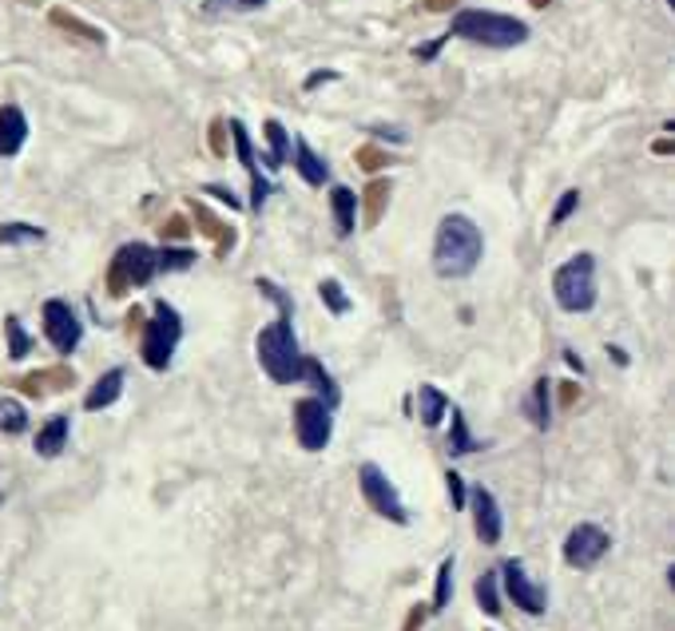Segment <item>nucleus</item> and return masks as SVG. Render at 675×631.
Returning <instances> with one entry per match:
<instances>
[{
    "instance_id": "1",
    "label": "nucleus",
    "mask_w": 675,
    "mask_h": 631,
    "mask_svg": "<svg viewBox=\"0 0 675 631\" xmlns=\"http://www.w3.org/2000/svg\"><path fill=\"white\" fill-rule=\"evenodd\" d=\"M485 254V235L469 215H445L433 235V270L442 278H469Z\"/></svg>"
},
{
    "instance_id": "2",
    "label": "nucleus",
    "mask_w": 675,
    "mask_h": 631,
    "mask_svg": "<svg viewBox=\"0 0 675 631\" xmlns=\"http://www.w3.org/2000/svg\"><path fill=\"white\" fill-rule=\"evenodd\" d=\"M294 314H279V318L263 326L255 338V357L258 366L267 369V378L275 386H294L303 381V350H298V338H294Z\"/></svg>"
},
{
    "instance_id": "3",
    "label": "nucleus",
    "mask_w": 675,
    "mask_h": 631,
    "mask_svg": "<svg viewBox=\"0 0 675 631\" xmlns=\"http://www.w3.org/2000/svg\"><path fill=\"white\" fill-rule=\"evenodd\" d=\"M449 36L481 48H517L528 40V24L493 9H461L449 21Z\"/></svg>"
},
{
    "instance_id": "4",
    "label": "nucleus",
    "mask_w": 675,
    "mask_h": 631,
    "mask_svg": "<svg viewBox=\"0 0 675 631\" xmlns=\"http://www.w3.org/2000/svg\"><path fill=\"white\" fill-rule=\"evenodd\" d=\"M552 299L564 314H588L600 299L596 290V258L593 254H572L569 263L552 275Z\"/></svg>"
},
{
    "instance_id": "5",
    "label": "nucleus",
    "mask_w": 675,
    "mask_h": 631,
    "mask_svg": "<svg viewBox=\"0 0 675 631\" xmlns=\"http://www.w3.org/2000/svg\"><path fill=\"white\" fill-rule=\"evenodd\" d=\"M179 342H183V318H179V311H175L171 302L160 299L152 306V321L143 326V342H140L143 366L155 369V374H164V369L171 366Z\"/></svg>"
},
{
    "instance_id": "6",
    "label": "nucleus",
    "mask_w": 675,
    "mask_h": 631,
    "mask_svg": "<svg viewBox=\"0 0 675 631\" xmlns=\"http://www.w3.org/2000/svg\"><path fill=\"white\" fill-rule=\"evenodd\" d=\"M160 275L155 270V251L148 242H128V247H119L116 258H112V270H107V290L112 294H128L136 287H148L152 278Z\"/></svg>"
},
{
    "instance_id": "7",
    "label": "nucleus",
    "mask_w": 675,
    "mask_h": 631,
    "mask_svg": "<svg viewBox=\"0 0 675 631\" xmlns=\"http://www.w3.org/2000/svg\"><path fill=\"white\" fill-rule=\"evenodd\" d=\"M358 489H361V496H366V505H370L378 517L394 520V525H409L406 501H402V493H397V484L385 477L382 465L366 460V465L358 469Z\"/></svg>"
},
{
    "instance_id": "8",
    "label": "nucleus",
    "mask_w": 675,
    "mask_h": 631,
    "mask_svg": "<svg viewBox=\"0 0 675 631\" xmlns=\"http://www.w3.org/2000/svg\"><path fill=\"white\" fill-rule=\"evenodd\" d=\"M294 437L306 453H322L334 437V409L322 397H303L294 405Z\"/></svg>"
},
{
    "instance_id": "9",
    "label": "nucleus",
    "mask_w": 675,
    "mask_h": 631,
    "mask_svg": "<svg viewBox=\"0 0 675 631\" xmlns=\"http://www.w3.org/2000/svg\"><path fill=\"white\" fill-rule=\"evenodd\" d=\"M608 548H612V537L600 525L584 520V525H576L564 537V564L576 568V572H588V568H596V564L604 560Z\"/></svg>"
},
{
    "instance_id": "10",
    "label": "nucleus",
    "mask_w": 675,
    "mask_h": 631,
    "mask_svg": "<svg viewBox=\"0 0 675 631\" xmlns=\"http://www.w3.org/2000/svg\"><path fill=\"white\" fill-rule=\"evenodd\" d=\"M497 580L505 584V596H509L512 604L524 611V616H545V611H548L545 584H536L533 576L524 572L521 560H505L501 568H497Z\"/></svg>"
},
{
    "instance_id": "11",
    "label": "nucleus",
    "mask_w": 675,
    "mask_h": 631,
    "mask_svg": "<svg viewBox=\"0 0 675 631\" xmlns=\"http://www.w3.org/2000/svg\"><path fill=\"white\" fill-rule=\"evenodd\" d=\"M44 338L52 342V350H56L60 357H68L80 350L84 342V326L80 318H76V311H72L64 299H48L44 302Z\"/></svg>"
},
{
    "instance_id": "12",
    "label": "nucleus",
    "mask_w": 675,
    "mask_h": 631,
    "mask_svg": "<svg viewBox=\"0 0 675 631\" xmlns=\"http://www.w3.org/2000/svg\"><path fill=\"white\" fill-rule=\"evenodd\" d=\"M466 505L473 508V528H477V540L481 544H501L505 537V517H501V505H497V496L485 489V484H473L466 493Z\"/></svg>"
},
{
    "instance_id": "13",
    "label": "nucleus",
    "mask_w": 675,
    "mask_h": 631,
    "mask_svg": "<svg viewBox=\"0 0 675 631\" xmlns=\"http://www.w3.org/2000/svg\"><path fill=\"white\" fill-rule=\"evenodd\" d=\"M227 127H231V136H234V155H239V163H243V172L251 175V211H263L267 195H275V184H270L267 175L258 172L255 143H251V136H246L243 119H231Z\"/></svg>"
},
{
    "instance_id": "14",
    "label": "nucleus",
    "mask_w": 675,
    "mask_h": 631,
    "mask_svg": "<svg viewBox=\"0 0 675 631\" xmlns=\"http://www.w3.org/2000/svg\"><path fill=\"white\" fill-rule=\"evenodd\" d=\"M358 211H361V199L354 195V187H330V215H334V230L338 239H349L354 230H358Z\"/></svg>"
},
{
    "instance_id": "15",
    "label": "nucleus",
    "mask_w": 675,
    "mask_h": 631,
    "mask_svg": "<svg viewBox=\"0 0 675 631\" xmlns=\"http://www.w3.org/2000/svg\"><path fill=\"white\" fill-rule=\"evenodd\" d=\"M28 143V119L16 104L0 108V160L21 155V148Z\"/></svg>"
},
{
    "instance_id": "16",
    "label": "nucleus",
    "mask_w": 675,
    "mask_h": 631,
    "mask_svg": "<svg viewBox=\"0 0 675 631\" xmlns=\"http://www.w3.org/2000/svg\"><path fill=\"white\" fill-rule=\"evenodd\" d=\"M124 381H128V374H124L119 366L107 369L104 378H100L92 390H88V397H84V409H88V414H100V409H107V405H116L119 393H124Z\"/></svg>"
},
{
    "instance_id": "17",
    "label": "nucleus",
    "mask_w": 675,
    "mask_h": 631,
    "mask_svg": "<svg viewBox=\"0 0 675 631\" xmlns=\"http://www.w3.org/2000/svg\"><path fill=\"white\" fill-rule=\"evenodd\" d=\"M294 167H298V175H303V184H310V187H322L330 179L327 160H322L303 136L294 139Z\"/></svg>"
},
{
    "instance_id": "18",
    "label": "nucleus",
    "mask_w": 675,
    "mask_h": 631,
    "mask_svg": "<svg viewBox=\"0 0 675 631\" xmlns=\"http://www.w3.org/2000/svg\"><path fill=\"white\" fill-rule=\"evenodd\" d=\"M68 433H72V425H68V417L64 414H56V417H48L44 421V429H40V433H36V453H40V457H60V453H64V449H68Z\"/></svg>"
},
{
    "instance_id": "19",
    "label": "nucleus",
    "mask_w": 675,
    "mask_h": 631,
    "mask_svg": "<svg viewBox=\"0 0 675 631\" xmlns=\"http://www.w3.org/2000/svg\"><path fill=\"white\" fill-rule=\"evenodd\" d=\"M477 449H485V441L469 433L466 414H461L457 405H449V457H469V453H477Z\"/></svg>"
},
{
    "instance_id": "20",
    "label": "nucleus",
    "mask_w": 675,
    "mask_h": 631,
    "mask_svg": "<svg viewBox=\"0 0 675 631\" xmlns=\"http://www.w3.org/2000/svg\"><path fill=\"white\" fill-rule=\"evenodd\" d=\"M303 381H310V386H315V390H318V397H322V402H327L330 409H334V405L342 402V393H338L334 378H330V369L322 366L318 357H310V354L303 357Z\"/></svg>"
},
{
    "instance_id": "21",
    "label": "nucleus",
    "mask_w": 675,
    "mask_h": 631,
    "mask_svg": "<svg viewBox=\"0 0 675 631\" xmlns=\"http://www.w3.org/2000/svg\"><path fill=\"white\" fill-rule=\"evenodd\" d=\"M445 414H449V397H445L437 386H421L418 390V421L425 425V429H437Z\"/></svg>"
},
{
    "instance_id": "22",
    "label": "nucleus",
    "mask_w": 675,
    "mask_h": 631,
    "mask_svg": "<svg viewBox=\"0 0 675 631\" xmlns=\"http://www.w3.org/2000/svg\"><path fill=\"white\" fill-rule=\"evenodd\" d=\"M524 409H528V421H533L536 429H548V425H552V381L536 378V386H533V393H528Z\"/></svg>"
},
{
    "instance_id": "23",
    "label": "nucleus",
    "mask_w": 675,
    "mask_h": 631,
    "mask_svg": "<svg viewBox=\"0 0 675 631\" xmlns=\"http://www.w3.org/2000/svg\"><path fill=\"white\" fill-rule=\"evenodd\" d=\"M263 131H267V143H270V151L263 155V163H267L270 172H279L282 163L291 160V136H286V127H282L279 119H267Z\"/></svg>"
},
{
    "instance_id": "24",
    "label": "nucleus",
    "mask_w": 675,
    "mask_h": 631,
    "mask_svg": "<svg viewBox=\"0 0 675 631\" xmlns=\"http://www.w3.org/2000/svg\"><path fill=\"white\" fill-rule=\"evenodd\" d=\"M195 218L203 223V235H211V239H215V254H219V258H227V254L234 251V230L222 227L219 218L211 215V211L203 207V203H195Z\"/></svg>"
},
{
    "instance_id": "25",
    "label": "nucleus",
    "mask_w": 675,
    "mask_h": 631,
    "mask_svg": "<svg viewBox=\"0 0 675 631\" xmlns=\"http://www.w3.org/2000/svg\"><path fill=\"white\" fill-rule=\"evenodd\" d=\"M473 596H477L481 611L497 620L501 616V588H497V572H481L477 576V588H473Z\"/></svg>"
},
{
    "instance_id": "26",
    "label": "nucleus",
    "mask_w": 675,
    "mask_h": 631,
    "mask_svg": "<svg viewBox=\"0 0 675 631\" xmlns=\"http://www.w3.org/2000/svg\"><path fill=\"white\" fill-rule=\"evenodd\" d=\"M28 242H44V227H36V223H0V247H28Z\"/></svg>"
},
{
    "instance_id": "27",
    "label": "nucleus",
    "mask_w": 675,
    "mask_h": 631,
    "mask_svg": "<svg viewBox=\"0 0 675 631\" xmlns=\"http://www.w3.org/2000/svg\"><path fill=\"white\" fill-rule=\"evenodd\" d=\"M4 338H9V357H12V362H21V357L33 354V333L24 330L16 314H9V318H4Z\"/></svg>"
},
{
    "instance_id": "28",
    "label": "nucleus",
    "mask_w": 675,
    "mask_h": 631,
    "mask_svg": "<svg viewBox=\"0 0 675 631\" xmlns=\"http://www.w3.org/2000/svg\"><path fill=\"white\" fill-rule=\"evenodd\" d=\"M28 429V409H24L16 397H0V433H24Z\"/></svg>"
},
{
    "instance_id": "29",
    "label": "nucleus",
    "mask_w": 675,
    "mask_h": 631,
    "mask_svg": "<svg viewBox=\"0 0 675 631\" xmlns=\"http://www.w3.org/2000/svg\"><path fill=\"white\" fill-rule=\"evenodd\" d=\"M191 263H195L191 247H164V251H155V270H164V275H179Z\"/></svg>"
},
{
    "instance_id": "30",
    "label": "nucleus",
    "mask_w": 675,
    "mask_h": 631,
    "mask_svg": "<svg viewBox=\"0 0 675 631\" xmlns=\"http://www.w3.org/2000/svg\"><path fill=\"white\" fill-rule=\"evenodd\" d=\"M385 203H390V179H373V184L366 187V223H370V227L382 223Z\"/></svg>"
},
{
    "instance_id": "31",
    "label": "nucleus",
    "mask_w": 675,
    "mask_h": 631,
    "mask_svg": "<svg viewBox=\"0 0 675 631\" xmlns=\"http://www.w3.org/2000/svg\"><path fill=\"white\" fill-rule=\"evenodd\" d=\"M52 24H60L64 33H76L80 40H88V45H104V33H100V28L84 24L80 16H68L64 9H52Z\"/></svg>"
},
{
    "instance_id": "32",
    "label": "nucleus",
    "mask_w": 675,
    "mask_h": 631,
    "mask_svg": "<svg viewBox=\"0 0 675 631\" xmlns=\"http://www.w3.org/2000/svg\"><path fill=\"white\" fill-rule=\"evenodd\" d=\"M318 294H322V302H327V311L334 314V318L349 314V294L342 290L338 278H322V282H318Z\"/></svg>"
},
{
    "instance_id": "33",
    "label": "nucleus",
    "mask_w": 675,
    "mask_h": 631,
    "mask_svg": "<svg viewBox=\"0 0 675 631\" xmlns=\"http://www.w3.org/2000/svg\"><path fill=\"white\" fill-rule=\"evenodd\" d=\"M449 600H454V556L442 560L437 568V588H433V611H445L449 608Z\"/></svg>"
},
{
    "instance_id": "34",
    "label": "nucleus",
    "mask_w": 675,
    "mask_h": 631,
    "mask_svg": "<svg viewBox=\"0 0 675 631\" xmlns=\"http://www.w3.org/2000/svg\"><path fill=\"white\" fill-rule=\"evenodd\" d=\"M576 207H581V191H564V195H560V203H557V211H552V218H548V223H552V227H560V223H564V218H569Z\"/></svg>"
},
{
    "instance_id": "35",
    "label": "nucleus",
    "mask_w": 675,
    "mask_h": 631,
    "mask_svg": "<svg viewBox=\"0 0 675 631\" xmlns=\"http://www.w3.org/2000/svg\"><path fill=\"white\" fill-rule=\"evenodd\" d=\"M267 0H207L203 9L207 12H222V9H239V12H255V9H263Z\"/></svg>"
},
{
    "instance_id": "36",
    "label": "nucleus",
    "mask_w": 675,
    "mask_h": 631,
    "mask_svg": "<svg viewBox=\"0 0 675 631\" xmlns=\"http://www.w3.org/2000/svg\"><path fill=\"white\" fill-rule=\"evenodd\" d=\"M445 489H449V501L454 508H466V481H461V472H445Z\"/></svg>"
},
{
    "instance_id": "37",
    "label": "nucleus",
    "mask_w": 675,
    "mask_h": 631,
    "mask_svg": "<svg viewBox=\"0 0 675 631\" xmlns=\"http://www.w3.org/2000/svg\"><path fill=\"white\" fill-rule=\"evenodd\" d=\"M358 163L366 167V172H382V167H385V155L378 148H361L358 151Z\"/></svg>"
},
{
    "instance_id": "38",
    "label": "nucleus",
    "mask_w": 675,
    "mask_h": 631,
    "mask_svg": "<svg viewBox=\"0 0 675 631\" xmlns=\"http://www.w3.org/2000/svg\"><path fill=\"white\" fill-rule=\"evenodd\" d=\"M207 195L222 199V203H227V207H231V211H239V207H243V203H239V195H234L231 187H222V184H207Z\"/></svg>"
},
{
    "instance_id": "39",
    "label": "nucleus",
    "mask_w": 675,
    "mask_h": 631,
    "mask_svg": "<svg viewBox=\"0 0 675 631\" xmlns=\"http://www.w3.org/2000/svg\"><path fill=\"white\" fill-rule=\"evenodd\" d=\"M445 40H449V33H445V36H437V40H430V45L413 48V56H418V60H433V56H437V48H442Z\"/></svg>"
},
{
    "instance_id": "40",
    "label": "nucleus",
    "mask_w": 675,
    "mask_h": 631,
    "mask_svg": "<svg viewBox=\"0 0 675 631\" xmlns=\"http://www.w3.org/2000/svg\"><path fill=\"white\" fill-rule=\"evenodd\" d=\"M370 131L378 139H390V143H406V131H402V127H382L378 124V127H370Z\"/></svg>"
},
{
    "instance_id": "41",
    "label": "nucleus",
    "mask_w": 675,
    "mask_h": 631,
    "mask_svg": "<svg viewBox=\"0 0 675 631\" xmlns=\"http://www.w3.org/2000/svg\"><path fill=\"white\" fill-rule=\"evenodd\" d=\"M222 119H215V124H211V151H215V155H227V148H222Z\"/></svg>"
},
{
    "instance_id": "42",
    "label": "nucleus",
    "mask_w": 675,
    "mask_h": 631,
    "mask_svg": "<svg viewBox=\"0 0 675 631\" xmlns=\"http://www.w3.org/2000/svg\"><path fill=\"white\" fill-rule=\"evenodd\" d=\"M164 235H167V239H183V235H187V223H183V218H167Z\"/></svg>"
},
{
    "instance_id": "43",
    "label": "nucleus",
    "mask_w": 675,
    "mask_h": 631,
    "mask_svg": "<svg viewBox=\"0 0 675 631\" xmlns=\"http://www.w3.org/2000/svg\"><path fill=\"white\" fill-rule=\"evenodd\" d=\"M327 80H338V72H315V76L306 80V88H318V84H327Z\"/></svg>"
},
{
    "instance_id": "44",
    "label": "nucleus",
    "mask_w": 675,
    "mask_h": 631,
    "mask_svg": "<svg viewBox=\"0 0 675 631\" xmlns=\"http://www.w3.org/2000/svg\"><path fill=\"white\" fill-rule=\"evenodd\" d=\"M421 620H425V608H413V616H409L406 628H402V631H418V628H421Z\"/></svg>"
},
{
    "instance_id": "45",
    "label": "nucleus",
    "mask_w": 675,
    "mask_h": 631,
    "mask_svg": "<svg viewBox=\"0 0 675 631\" xmlns=\"http://www.w3.org/2000/svg\"><path fill=\"white\" fill-rule=\"evenodd\" d=\"M564 362H569L576 374H584V362H581V354H576V350H564Z\"/></svg>"
},
{
    "instance_id": "46",
    "label": "nucleus",
    "mask_w": 675,
    "mask_h": 631,
    "mask_svg": "<svg viewBox=\"0 0 675 631\" xmlns=\"http://www.w3.org/2000/svg\"><path fill=\"white\" fill-rule=\"evenodd\" d=\"M457 0H425V9L430 12H445V9H454Z\"/></svg>"
},
{
    "instance_id": "47",
    "label": "nucleus",
    "mask_w": 675,
    "mask_h": 631,
    "mask_svg": "<svg viewBox=\"0 0 675 631\" xmlns=\"http://www.w3.org/2000/svg\"><path fill=\"white\" fill-rule=\"evenodd\" d=\"M608 354L616 357V366H628V354H624V350H620V345H612V350H608Z\"/></svg>"
},
{
    "instance_id": "48",
    "label": "nucleus",
    "mask_w": 675,
    "mask_h": 631,
    "mask_svg": "<svg viewBox=\"0 0 675 631\" xmlns=\"http://www.w3.org/2000/svg\"><path fill=\"white\" fill-rule=\"evenodd\" d=\"M545 4H548V0H533V9H545Z\"/></svg>"
}]
</instances>
